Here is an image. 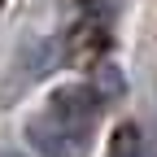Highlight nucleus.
Instances as JSON below:
<instances>
[{
    "label": "nucleus",
    "instance_id": "obj_1",
    "mask_svg": "<svg viewBox=\"0 0 157 157\" xmlns=\"http://www.w3.org/2000/svg\"><path fill=\"white\" fill-rule=\"evenodd\" d=\"M101 113L105 101L92 83H61L39 101L22 135L35 157H92Z\"/></svg>",
    "mask_w": 157,
    "mask_h": 157
},
{
    "label": "nucleus",
    "instance_id": "obj_2",
    "mask_svg": "<svg viewBox=\"0 0 157 157\" xmlns=\"http://www.w3.org/2000/svg\"><path fill=\"white\" fill-rule=\"evenodd\" d=\"M109 157H148V144H144V131L135 122H122L109 140Z\"/></svg>",
    "mask_w": 157,
    "mask_h": 157
},
{
    "label": "nucleus",
    "instance_id": "obj_3",
    "mask_svg": "<svg viewBox=\"0 0 157 157\" xmlns=\"http://www.w3.org/2000/svg\"><path fill=\"white\" fill-rule=\"evenodd\" d=\"M0 157H17V153H0Z\"/></svg>",
    "mask_w": 157,
    "mask_h": 157
}]
</instances>
